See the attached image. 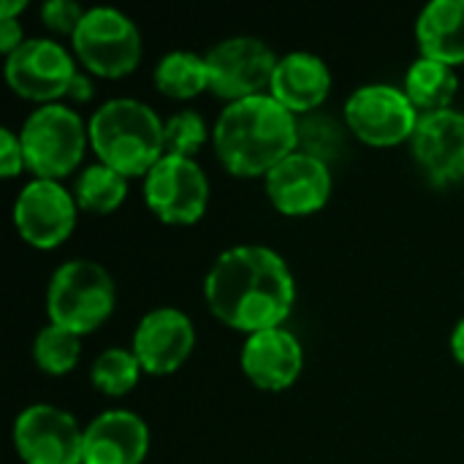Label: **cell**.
Wrapping results in <instances>:
<instances>
[{"instance_id": "obj_1", "label": "cell", "mask_w": 464, "mask_h": 464, "mask_svg": "<svg viewBox=\"0 0 464 464\" xmlns=\"http://www.w3.org/2000/svg\"><path fill=\"white\" fill-rule=\"evenodd\" d=\"M204 302L223 326L250 337L283 326L296 302V280L277 250L237 245L212 261Z\"/></svg>"}, {"instance_id": "obj_2", "label": "cell", "mask_w": 464, "mask_h": 464, "mask_svg": "<svg viewBox=\"0 0 464 464\" xmlns=\"http://www.w3.org/2000/svg\"><path fill=\"white\" fill-rule=\"evenodd\" d=\"M212 147L228 174L266 177L299 150V117L269 92L226 103L212 128Z\"/></svg>"}, {"instance_id": "obj_3", "label": "cell", "mask_w": 464, "mask_h": 464, "mask_svg": "<svg viewBox=\"0 0 464 464\" xmlns=\"http://www.w3.org/2000/svg\"><path fill=\"white\" fill-rule=\"evenodd\" d=\"M90 150L98 163L120 171L122 177H147L150 169L166 155L163 120L136 98H111L101 103L90 122Z\"/></svg>"}, {"instance_id": "obj_4", "label": "cell", "mask_w": 464, "mask_h": 464, "mask_svg": "<svg viewBox=\"0 0 464 464\" xmlns=\"http://www.w3.org/2000/svg\"><path fill=\"white\" fill-rule=\"evenodd\" d=\"M117 304V288L109 269L90 258H73L54 269L46 285L49 324L79 337L103 326Z\"/></svg>"}, {"instance_id": "obj_5", "label": "cell", "mask_w": 464, "mask_h": 464, "mask_svg": "<svg viewBox=\"0 0 464 464\" xmlns=\"http://www.w3.org/2000/svg\"><path fill=\"white\" fill-rule=\"evenodd\" d=\"M24 166L35 179H54L73 174L90 147V130L76 109L65 103H46L27 114L19 130Z\"/></svg>"}, {"instance_id": "obj_6", "label": "cell", "mask_w": 464, "mask_h": 464, "mask_svg": "<svg viewBox=\"0 0 464 464\" xmlns=\"http://www.w3.org/2000/svg\"><path fill=\"white\" fill-rule=\"evenodd\" d=\"M73 54L87 68V73L101 79H122L133 73L141 63V33L136 22L117 8H90L76 27Z\"/></svg>"}, {"instance_id": "obj_7", "label": "cell", "mask_w": 464, "mask_h": 464, "mask_svg": "<svg viewBox=\"0 0 464 464\" xmlns=\"http://www.w3.org/2000/svg\"><path fill=\"white\" fill-rule=\"evenodd\" d=\"M419 120L421 114L402 87L364 84L345 101L348 130L370 147H397L411 141Z\"/></svg>"}, {"instance_id": "obj_8", "label": "cell", "mask_w": 464, "mask_h": 464, "mask_svg": "<svg viewBox=\"0 0 464 464\" xmlns=\"http://www.w3.org/2000/svg\"><path fill=\"white\" fill-rule=\"evenodd\" d=\"M144 204L166 226H196L209 207V179L193 158L163 155L144 177Z\"/></svg>"}, {"instance_id": "obj_9", "label": "cell", "mask_w": 464, "mask_h": 464, "mask_svg": "<svg viewBox=\"0 0 464 464\" xmlns=\"http://www.w3.org/2000/svg\"><path fill=\"white\" fill-rule=\"evenodd\" d=\"M209 92L234 103L242 98L261 95L264 87L272 84L277 54L266 41L256 35H231L215 44L207 54Z\"/></svg>"}, {"instance_id": "obj_10", "label": "cell", "mask_w": 464, "mask_h": 464, "mask_svg": "<svg viewBox=\"0 0 464 464\" xmlns=\"http://www.w3.org/2000/svg\"><path fill=\"white\" fill-rule=\"evenodd\" d=\"M76 63L63 44L52 38H24V44L5 57V82L11 92L38 106L60 103L76 76Z\"/></svg>"}, {"instance_id": "obj_11", "label": "cell", "mask_w": 464, "mask_h": 464, "mask_svg": "<svg viewBox=\"0 0 464 464\" xmlns=\"http://www.w3.org/2000/svg\"><path fill=\"white\" fill-rule=\"evenodd\" d=\"M79 204L63 182L30 179L14 201V228L24 245L35 250H54L71 239L76 228Z\"/></svg>"}, {"instance_id": "obj_12", "label": "cell", "mask_w": 464, "mask_h": 464, "mask_svg": "<svg viewBox=\"0 0 464 464\" xmlns=\"http://www.w3.org/2000/svg\"><path fill=\"white\" fill-rule=\"evenodd\" d=\"M11 438L24 464H82L84 430L57 405H27L16 416Z\"/></svg>"}, {"instance_id": "obj_13", "label": "cell", "mask_w": 464, "mask_h": 464, "mask_svg": "<svg viewBox=\"0 0 464 464\" xmlns=\"http://www.w3.org/2000/svg\"><path fill=\"white\" fill-rule=\"evenodd\" d=\"M196 348V326L177 307L150 310L133 332V356L147 375H174Z\"/></svg>"}, {"instance_id": "obj_14", "label": "cell", "mask_w": 464, "mask_h": 464, "mask_svg": "<svg viewBox=\"0 0 464 464\" xmlns=\"http://www.w3.org/2000/svg\"><path fill=\"white\" fill-rule=\"evenodd\" d=\"M264 188L280 215L304 218L329 204L334 182L329 163L296 150L264 177Z\"/></svg>"}, {"instance_id": "obj_15", "label": "cell", "mask_w": 464, "mask_h": 464, "mask_svg": "<svg viewBox=\"0 0 464 464\" xmlns=\"http://www.w3.org/2000/svg\"><path fill=\"white\" fill-rule=\"evenodd\" d=\"M245 378L261 392L291 389L304 370V348L288 329L256 332L245 340L239 356Z\"/></svg>"}, {"instance_id": "obj_16", "label": "cell", "mask_w": 464, "mask_h": 464, "mask_svg": "<svg viewBox=\"0 0 464 464\" xmlns=\"http://www.w3.org/2000/svg\"><path fill=\"white\" fill-rule=\"evenodd\" d=\"M416 163L438 185L464 179V114L457 109L421 114L411 139Z\"/></svg>"}, {"instance_id": "obj_17", "label": "cell", "mask_w": 464, "mask_h": 464, "mask_svg": "<svg viewBox=\"0 0 464 464\" xmlns=\"http://www.w3.org/2000/svg\"><path fill=\"white\" fill-rule=\"evenodd\" d=\"M150 451V427L133 411H103L84 427L82 464H141Z\"/></svg>"}, {"instance_id": "obj_18", "label": "cell", "mask_w": 464, "mask_h": 464, "mask_svg": "<svg viewBox=\"0 0 464 464\" xmlns=\"http://www.w3.org/2000/svg\"><path fill=\"white\" fill-rule=\"evenodd\" d=\"M332 71L326 60L313 52H288L277 60L269 95L283 103L291 114L307 117L329 98Z\"/></svg>"}, {"instance_id": "obj_19", "label": "cell", "mask_w": 464, "mask_h": 464, "mask_svg": "<svg viewBox=\"0 0 464 464\" xmlns=\"http://www.w3.org/2000/svg\"><path fill=\"white\" fill-rule=\"evenodd\" d=\"M416 41L421 57L462 65L464 63V0H432L421 8L416 22Z\"/></svg>"}, {"instance_id": "obj_20", "label": "cell", "mask_w": 464, "mask_h": 464, "mask_svg": "<svg viewBox=\"0 0 464 464\" xmlns=\"http://www.w3.org/2000/svg\"><path fill=\"white\" fill-rule=\"evenodd\" d=\"M402 90L411 98V103L419 109V114L446 111L451 109V101L459 92V76H457V68L446 63L419 57L408 68Z\"/></svg>"}, {"instance_id": "obj_21", "label": "cell", "mask_w": 464, "mask_h": 464, "mask_svg": "<svg viewBox=\"0 0 464 464\" xmlns=\"http://www.w3.org/2000/svg\"><path fill=\"white\" fill-rule=\"evenodd\" d=\"M155 87L171 101H190L209 90V73L204 54L196 52H169L155 65Z\"/></svg>"}, {"instance_id": "obj_22", "label": "cell", "mask_w": 464, "mask_h": 464, "mask_svg": "<svg viewBox=\"0 0 464 464\" xmlns=\"http://www.w3.org/2000/svg\"><path fill=\"white\" fill-rule=\"evenodd\" d=\"M128 196V177L120 171L103 166V163H90L79 171L73 198L79 209L92 212V215H111L114 209L122 207Z\"/></svg>"}, {"instance_id": "obj_23", "label": "cell", "mask_w": 464, "mask_h": 464, "mask_svg": "<svg viewBox=\"0 0 464 464\" xmlns=\"http://www.w3.org/2000/svg\"><path fill=\"white\" fill-rule=\"evenodd\" d=\"M79 359H82V337L63 326L46 324L33 340V362L46 375L54 378L68 375L76 370Z\"/></svg>"}, {"instance_id": "obj_24", "label": "cell", "mask_w": 464, "mask_h": 464, "mask_svg": "<svg viewBox=\"0 0 464 464\" xmlns=\"http://www.w3.org/2000/svg\"><path fill=\"white\" fill-rule=\"evenodd\" d=\"M141 364L128 348H106L103 353L95 356L90 367V381L92 386L106 394V397H125L128 392L136 389L141 378Z\"/></svg>"}, {"instance_id": "obj_25", "label": "cell", "mask_w": 464, "mask_h": 464, "mask_svg": "<svg viewBox=\"0 0 464 464\" xmlns=\"http://www.w3.org/2000/svg\"><path fill=\"white\" fill-rule=\"evenodd\" d=\"M209 139H212V130L207 128L204 117L190 111V109H182V111L171 114L169 120H163V150H166V155L196 160V152H201Z\"/></svg>"}, {"instance_id": "obj_26", "label": "cell", "mask_w": 464, "mask_h": 464, "mask_svg": "<svg viewBox=\"0 0 464 464\" xmlns=\"http://www.w3.org/2000/svg\"><path fill=\"white\" fill-rule=\"evenodd\" d=\"M343 150V128L329 117L307 114L299 120V152H307L324 163L337 158Z\"/></svg>"}, {"instance_id": "obj_27", "label": "cell", "mask_w": 464, "mask_h": 464, "mask_svg": "<svg viewBox=\"0 0 464 464\" xmlns=\"http://www.w3.org/2000/svg\"><path fill=\"white\" fill-rule=\"evenodd\" d=\"M84 8L73 0H49L41 5V19L44 24L52 30V33H60V35H71L76 33V27L82 24L84 19Z\"/></svg>"}, {"instance_id": "obj_28", "label": "cell", "mask_w": 464, "mask_h": 464, "mask_svg": "<svg viewBox=\"0 0 464 464\" xmlns=\"http://www.w3.org/2000/svg\"><path fill=\"white\" fill-rule=\"evenodd\" d=\"M24 166V150H22V139L19 133H14L11 128L0 130V171L5 179H14Z\"/></svg>"}, {"instance_id": "obj_29", "label": "cell", "mask_w": 464, "mask_h": 464, "mask_svg": "<svg viewBox=\"0 0 464 464\" xmlns=\"http://www.w3.org/2000/svg\"><path fill=\"white\" fill-rule=\"evenodd\" d=\"M24 44L22 35V24L16 19H0V52L8 57L11 52H16Z\"/></svg>"}, {"instance_id": "obj_30", "label": "cell", "mask_w": 464, "mask_h": 464, "mask_svg": "<svg viewBox=\"0 0 464 464\" xmlns=\"http://www.w3.org/2000/svg\"><path fill=\"white\" fill-rule=\"evenodd\" d=\"M92 92H95V87H92V79L84 73V71H76V76H73V82H71V87H68V101H73V103H84V101H90L92 98Z\"/></svg>"}, {"instance_id": "obj_31", "label": "cell", "mask_w": 464, "mask_h": 464, "mask_svg": "<svg viewBox=\"0 0 464 464\" xmlns=\"http://www.w3.org/2000/svg\"><path fill=\"white\" fill-rule=\"evenodd\" d=\"M451 353H454V359L464 367V318L454 326V332H451Z\"/></svg>"}, {"instance_id": "obj_32", "label": "cell", "mask_w": 464, "mask_h": 464, "mask_svg": "<svg viewBox=\"0 0 464 464\" xmlns=\"http://www.w3.org/2000/svg\"><path fill=\"white\" fill-rule=\"evenodd\" d=\"M24 8V0H0V19H16V14H22Z\"/></svg>"}]
</instances>
